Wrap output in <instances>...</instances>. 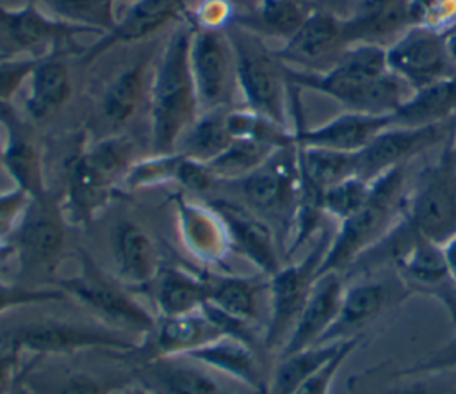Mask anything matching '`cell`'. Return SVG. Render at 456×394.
Segmentation results:
<instances>
[{"label":"cell","instance_id":"1","mask_svg":"<svg viewBox=\"0 0 456 394\" xmlns=\"http://www.w3.org/2000/svg\"><path fill=\"white\" fill-rule=\"evenodd\" d=\"M283 77L290 89L324 94L346 111L392 116L413 93L387 66L385 46L356 43L347 46L337 61L321 71L296 70L283 64Z\"/></svg>","mask_w":456,"mask_h":394},{"label":"cell","instance_id":"2","mask_svg":"<svg viewBox=\"0 0 456 394\" xmlns=\"http://www.w3.org/2000/svg\"><path fill=\"white\" fill-rule=\"evenodd\" d=\"M191 36L192 23L180 21L153 68L148 86L151 153L176 152L178 141L201 112L189 64Z\"/></svg>","mask_w":456,"mask_h":394},{"label":"cell","instance_id":"3","mask_svg":"<svg viewBox=\"0 0 456 394\" xmlns=\"http://www.w3.org/2000/svg\"><path fill=\"white\" fill-rule=\"evenodd\" d=\"M406 166H397L372 180L367 201L346 221L338 223L322 257L319 276L346 273L376 248L401 221L406 201Z\"/></svg>","mask_w":456,"mask_h":394},{"label":"cell","instance_id":"4","mask_svg":"<svg viewBox=\"0 0 456 394\" xmlns=\"http://www.w3.org/2000/svg\"><path fill=\"white\" fill-rule=\"evenodd\" d=\"M77 273L57 278L55 287L94 312L109 326H123L146 339L157 324V316L144 308L118 276L105 273L86 250L77 251Z\"/></svg>","mask_w":456,"mask_h":394},{"label":"cell","instance_id":"5","mask_svg":"<svg viewBox=\"0 0 456 394\" xmlns=\"http://www.w3.org/2000/svg\"><path fill=\"white\" fill-rule=\"evenodd\" d=\"M226 32L235 53L237 87L244 107L280 125L292 127L283 64L264 45L262 37L235 25H228Z\"/></svg>","mask_w":456,"mask_h":394},{"label":"cell","instance_id":"6","mask_svg":"<svg viewBox=\"0 0 456 394\" xmlns=\"http://www.w3.org/2000/svg\"><path fill=\"white\" fill-rule=\"evenodd\" d=\"M0 344L37 357L71 355L91 349L135 353L142 348V342H137L132 335L118 328L62 319H41L18 324L0 335Z\"/></svg>","mask_w":456,"mask_h":394},{"label":"cell","instance_id":"7","mask_svg":"<svg viewBox=\"0 0 456 394\" xmlns=\"http://www.w3.org/2000/svg\"><path fill=\"white\" fill-rule=\"evenodd\" d=\"M401 230L444 244L456 234V168L447 143L436 162L426 166L406 193Z\"/></svg>","mask_w":456,"mask_h":394},{"label":"cell","instance_id":"8","mask_svg":"<svg viewBox=\"0 0 456 394\" xmlns=\"http://www.w3.org/2000/svg\"><path fill=\"white\" fill-rule=\"evenodd\" d=\"M330 239L331 235L322 230L314 248L301 260L285 264L269 276L267 323L262 333L265 351H280L289 339L319 276V267Z\"/></svg>","mask_w":456,"mask_h":394},{"label":"cell","instance_id":"9","mask_svg":"<svg viewBox=\"0 0 456 394\" xmlns=\"http://www.w3.org/2000/svg\"><path fill=\"white\" fill-rule=\"evenodd\" d=\"M98 30L62 21L32 2L20 7L0 5V55L4 57H43L64 50L77 36Z\"/></svg>","mask_w":456,"mask_h":394},{"label":"cell","instance_id":"10","mask_svg":"<svg viewBox=\"0 0 456 394\" xmlns=\"http://www.w3.org/2000/svg\"><path fill=\"white\" fill-rule=\"evenodd\" d=\"M189 64L200 109H230L239 87L235 53L226 29L192 27Z\"/></svg>","mask_w":456,"mask_h":394},{"label":"cell","instance_id":"11","mask_svg":"<svg viewBox=\"0 0 456 394\" xmlns=\"http://www.w3.org/2000/svg\"><path fill=\"white\" fill-rule=\"evenodd\" d=\"M68 223L59 198L46 196L30 201L27 212L9 237L14 257L23 271L53 273L66 248Z\"/></svg>","mask_w":456,"mask_h":394},{"label":"cell","instance_id":"12","mask_svg":"<svg viewBox=\"0 0 456 394\" xmlns=\"http://www.w3.org/2000/svg\"><path fill=\"white\" fill-rule=\"evenodd\" d=\"M237 184L253 212L278 218L289 234L299 187L297 144L278 148L258 169Z\"/></svg>","mask_w":456,"mask_h":394},{"label":"cell","instance_id":"13","mask_svg":"<svg viewBox=\"0 0 456 394\" xmlns=\"http://www.w3.org/2000/svg\"><path fill=\"white\" fill-rule=\"evenodd\" d=\"M456 130V118L422 127L390 125L381 130L365 148L354 153V173L365 180H374L388 169L406 166L410 159L436 144L447 143Z\"/></svg>","mask_w":456,"mask_h":394},{"label":"cell","instance_id":"14","mask_svg":"<svg viewBox=\"0 0 456 394\" xmlns=\"http://www.w3.org/2000/svg\"><path fill=\"white\" fill-rule=\"evenodd\" d=\"M388 70L411 91L431 86L456 73L444 32L426 27H408L385 46Z\"/></svg>","mask_w":456,"mask_h":394},{"label":"cell","instance_id":"15","mask_svg":"<svg viewBox=\"0 0 456 394\" xmlns=\"http://www.w3.org/2000/svg\"><path fill=\"white\" fill-rule=\"evenodd\" d=\"M408 296H411V291L399 275L394 278H360L351 285H346L335 323L321 342L362 337V332L367 326L387 310L401 305Z\"/></svg>","mask_w":456,"mask_h":394},{"label":"cell","instance_id":"16","mask_svg":"<svg viewBox=\"0 0 456 394\" xmlns=\"http://www.w3.org/2000/svg\"><path fill=\"white\" fill-rule=\"evenodd\" d=\"M119 193L118 184L87 160L82 139L64 164V187L59 205L68 226L87 228Z\"/></svg>","mask_w":456,"mask_h":394},{"label":"cell","instance_id":"17","mask_svg":"<svg viewBox=\"0 0 456 394\" xmlns=\"http://www.w3.org/2000/svg\"><path fill=\"white\" fill-rule=\"evenodd\" d=\"M0 127H4L5 139L0 146V160L12 184L27 191L34 200L46 198L48 187L45 178V164L41 144L32 125L12 105V102L0 103Z\"/></svg>","mask_w":456,"mask_h":394},{"label":"cell","instance_id":"18","mask_svg":"<svg viewBox=\"0 0 456 394\" xmlns=\"http://www.w3.org/2000/svg\"><path fill=\"white\" fill-rule=\"evenodd\" d=\"M346 48L342 18L314 9L305 23L273 53L289 68L321 71L330 68Z\"/></svg>","mask_w":456,"mask_h":394},{"label":"cell","instance_id":"19","mask_svg":"<svg viewBox=\"0 0 456 394\" xmlns=\"http://www.w3.org/2000/svg\"><path fill=\"white\" fill-rule=\"evenodd\" d=\"M208 203L226 226L230 253L246 259L256 273L265 276H273L283 266L276 235L264 218L249 207L226 198L210 200Z\"/></svg>","mask_w":456,"mask_h":394},{"label":"cell","instance_id":"20","mask_svg":"<svg viewBox=\"0 0 456 394\" xmlns=\"http://www.w3.org/2000/svg\"><path fill=\"white\" fill-rule=\"evenodd\" d=\"M187 18V0H132L126 12L116 20L114 29L100 36L96 43L80 53V62L93 64L116 46L139 43L160 29L185 21Z\"/></svg>","mask_w":456,"mask_h":394},{"label":"cell","instance_id":"21","mask_svg":"<svg viewBox=\"0 0 456 394\" xmlns=\"http://www.w3.org/2000/svg\"><path fill=\"white\" fill-rule=\"evenodd\" d=\"M176 232L185 251L207 267H219L230 253L226 226L210 203L191 201L183 193L171 196Z\"/></svg>","mask_w":456,"mask_h":394},{"label":"cell","instance_id":"22","mask_svg":"<svg viewBox=\"0 0 456 394\" xmlns=\"http://www.w3.org/2000/svg\"><path fill=\"white\" fill-rule=\"evenodd\" d=\"M390 125H394L392 116L353 111H346L315 127H305L297 121L292 123L294 141L297 146L324 148L342 153L360 152Z\"/></svg>","mask_w":456,"mask_h":394},{"label":"cell","instance_id":"23","mask_svg":"<svg viewBox=\"0 0 456 394\" xmlns=\"http://www.w3.org/2000/svg\"><path fill=\"white\" fill-rule=\"evenodd\" d=\"M344 289H346V276L342 273H324L317 276L312 287V292L289 339L280 349V357L315 346L322 341L326 332L335 323Z\"/></svg>","mask_w":456,"mask_h":394},{"label":"cell","instance_id":"24","mask_svg":"<svg viewBox=\"0 0 456 394\" xmlns=\"http://www.w3.org/2000/svg\"><path fill=\"white\" fill-rule=\"evenodd\" d=\"M183 358L237 380L255 394H269V380L264 374L258 349L244 341L223 335L191 351Z\"/></svg>","mask_w":456,"mask_h":394},{"label":"cell","instance_id":"25","mask_svg":"<svg viewBox=\"0 0 456 394\" xmlns=\"http://www.w3.org/2000/svg\"><path fill=\"white\" fill-rule=\"evenodd\" d=\"M116 276L126 287H146L160 271V257L151 235L135 221H118L112 232Z\"/></svg>","mask_w":456,"mask_h":394},{"label":"cell","instance_id":"26","mask_svg":"<svg viewBox=\"0 0 456 394\" xmlns=\"http://www.w3.org/2000/svg\"><path fill=\"white\" fill-rule=\"evenodd\" d=\"M201 276L207 283V303L230 316L256 324L262 301L264 298L267 300L269 276L262 273L240 276L219 271H203Z\"/></svg>","mask_w":456,"mask_h":394},{"label":"cell","instance_id":"27","mask_svg":"<svg viewBox=\"0 0 456 394\" xmlns=\"http://www.w3.org/2000/svg\"><path fill=\"white\" fill-rule=\"evenodd\" d=\"M223 337L221 328L205 314V310L185 316L157 317L150 339V358L185 357L191 351Z\"/></svg>","mask_w":456,"mask_h":394},{"label":"cell","instance_id":"28","mask_svg":"<svg viewBox=\"0 0 456 394\" xmlns=\"http://www.w3.org/2000/svg\"><path fill=\"white\" fill-rule=\"evenodd\" d=\"M64 50H55L37 59L27 80L25 116L32 121H43L55 114L71 96V77L64 59Z\"/></svg>","mask_w":456,"mask_h":394},{"label":"cell","instance_id":"29","mask_svg":"<svg viewBox=\"0 0 456 394\" xmlns=\"http://www.w3.org/2000/svg\"><path fill=\"white\" fill-rule=\"evenodd\" d=\"M347 46L356 43L381 45V37L401 34L410 27L406 0H363L360 7L342 18ZM385 46V45H381Z\"/></svg>","mask_w":456,"mask_h":394},{"label":"cell","instance_id":"30","mask_svg":"<svg viewBox=\"0 0 456 394\" xmlns=\"http://www.w3.org/2000/svg\"><path fill=\"white\" fill-rule=\"evenodd\" d=\"M312 5L301 0H256L246 11L237 12L230 25H235L258 37H273L287 41L310 16Z\"/></svg>","mask_w":456,"mask_h":394},{"label":"cell","instance_id":"31","mask_svg":"<svg viewBox=\"0 0 456 394\" xmlns=\"http://www.w3.org/2000/svg\"><path fill=\"white\" fill-rule=\"evenodd\" d=\"M153 283L157 317H173L198 312L207 303V283L200 275L183 267H160Z\"/></svg>","mask_w":456,"mask_h":394},{"label":"cell","instance_id":"32","mask_svg":"<svg viewBox=\"0 0 456 394\" xmlns=\"http://www.w3.org/2000/svg\"><path fill=\"white\" fill-rule=\"evenodd\" d=\"M144 383L159 394H223L203 365L183 357L150 358Z\"/></svg>","mask_w":456,"mask_h":394},{"label":"cell","instance_id":"33","mask_svg":"<svg viewBox=\"0 0 456 394\" xmlns=\"http://www.w3.org/2000/svg\"><path fill=\"white\" fill-rule=\"evenodd\" d=\"M456 118V73L413 91L392 114L394 125L422 127Z\"/></svg>","mask_w":456,"mask_h":394},{"label":"cell","instance_id":"34","mask_svg":"<svg viewBox=\"0 0 456 394\" xmlns=\"http://www.w3.org/2000/svg\"><path fill=\"white\" fill-rule=\"evenodd\" d=\"M150 70V55H141L126 68H123L110 82L105 86L102 94L100 109L110 125H125L139 109L142 96L146 93V78Z\"/></svg>","mask_w":456,"mask_h":394},{"label":"cell","instance_id":"35","mask_svg":"<svg viewBox=\"0 0 456 394\" xmlns=\"http://www.w3.org/2000/svg\"><path fill=\"white\" fill-rule=\"evenodd\" d=\"M346 341L321 342L289 355H281L269 380V394H294L303 382H306L344 348Z\"/></svg>","mask_w":456,"mask_h":394},{"label":"cell","instance_id":"36","mask_svg":"<svg viewBox=\"0 0 456 394\" xmlns=\"http://www.w3.org/2000/svg\"><path fill=\"white\" fill-rule=\"evenodd\" d=\"M228 111L230 109L201 111L178 141L176 152L201 162H210L217 157L233 139L226 125Z\"/></svg>","mask_w":456,"mask_h":394},{"label":"cell","instance_id":"37","mask_svg":"<svg viewBox=\"0 0 456 394\" xmlns=\"http://www.w3.org/2000/svg\"><path fill=\"white\" fill-rule=\"evenodd\" d=\"M299 176L314 184L322 193L337 182L356 175L354 153H342L324 148L297 146Z\"/></svg>","mask_w":456,"mask_h":394},{"label":"cell","instance_id":"38","mask_svg":"<svg viewBox=\"0 0 456 394\" xmlns=\"http://www.w3.org/2000/svg\"><path fill=\"white\" fill-rule=\"evenodd\" d=\"M278 148L255 139H232V143L208 164L219 182H239L258 169Z\"/></svg>","mask_w":456,"mask_h":394},{"label":"cell","instance_id":"39","mask_svg":"<svg viewBox=\"0 0 456 394\" xmlns=\"http://www.w3.org/2000/svg\"><path fill=\"white\" fill-rule=\"evenodd\" d=\"M36 5L48 9V14L69 21L75 25H84L98 30L102 36L114 29L116 12L114 0H27Z\"/></svg>","mask_w":456,"mask_h":394},{"label":"cell","instance_id":"40","mask_svg":"<svg viewBox=\"0 0 456 394\" xmlns=\"http://www.w3.org/2000/svg\"><path fill=\"white\" fill-rule=\"evenodd\" d=\"M226 125L233 139H255L274 148L296 144L294 127L280 125L246 107L230 109L226 114Z\"/></svg>","mask_w":456,"mask_h":394},{"label":"cell","instance_id":"41","mask_svg":"<svg viewBox=\"0 0 456 394\" xmlns=\"http://www.w3.org/2000/svg\"><path fill=\"white\" fill-rule=\"evenodd\" d=\"M182 153H151L144 159H137L128 169L123 185L130 191L157 187L164 184H176L180 171Z\"/></svg>","mask_w":456,"mask_h":394},{"label":"cell","instance_id":"42","mask_svg":"<svg viewBox=\"0 0 456 394\" xmlns=\"http://www.w3.org/2000/svg\"><path fill=\"white\" fill-rule=\"evenodd\" d=\"M372 180H365L358 175H351L330 189L324 191L322 209L328 218L337 219L338 223L351 218L369 198Z\"/></svg>","mask_w":456,"mask_h":394},{"label":"cell","instance_id":"43","mask_svg":"<svg viewBox=\"0 0 456 394\" xmlns=\"http://www.w3.org/2000/svg\"><path fill=\"white\" fill-rule=\"evenodd\" d=\"M399 376L408 380L383 394H456V365L399 373Z\"/></svg>","mask_w":456,"mask_h":394},{"label":"cell","instance_id":"44","mask_svg":"<svg viewBox=\"0 0 456 394\" xmlns=\"http://www.w3.org/2000/svg\"><path fill=\"white\" fill-rule=\"evenodd\" d=\"M410 27H426L438 32L456 25V0H406Z\"/></svg>","mask_w":456,"mask_h":394},{"label":"cell","instance_id":"45","mask_svg":"<svg viewBox=\"0 0 456 394\" xmlns=\"http://www.w3.org/2000/svg\"><path fill=\"white\" fill-rule=\"evenodd\" d=\"M68 296L59 287H23L18 283L0 282V314L30 305L59 303Z\"/></svg>","mask_w":456,"mask_h":394},{"label":"cell","instance_id":"46","mask_svg":"<svg viewBox=\"0 0 456 394\" xmlns=\"http://www.w3.org/2000/svg\"><path fill=\"white\" fill-rule=\"evenodd\" d=\"M360 341H362V337L347 339L344 348L330 362H326L317 373H314L306 382H303L294 394H330L335 376L338 374L340 367L349 358V355L358 348Z\"/></svg>","mask_w":456,"mask_h":394},{"label":"cell","instance_id":"47","mask_svg":"<svg viewBox=\"0 0 456 394\" xmlns=\"http://www.w3.org/2000/svg\"><path fill=\"white\" fill-rule=\"evenodd\" d=\"M39 57H4L0 55V103L11 102L18 89L27 84L32 70L36 68Z\"/></svg>","mask_w":456,"mask_h":394},{"label":"cell","instance_id":"48","mask_svg":"<svg viewBox=\"0 0 456 394\" xmlns=\"http://www.w3.org/2000/svg\"><path fill=\"white\" fill-rule=\"evenodd\" d=\"M237 14L235 7L228 0H200L196 7L189 12V21L196 29H226L233 16Z\"/></svg>","mask_w":456,"mask_h":394},{"label":"cell","instance_id":"49","mask_svg":"<svg viewBox=\"0 0 456 394\" xmlns=\"http://www.w3.org/2000/svg\"><path fill=\"white\" fill-rule=\"evenodd\" d=\"M30 201L32 196L16 185L0 193V241H9Z\"/></svg>","mask_w":456,"mask_h":394},{"label":"cell","instance_id":"50","mask_svg":"<svg viewBox=\"0 0 456 394\" xmlns=\"http://www.w3.org/2000/svg\"><path fill=\"white\" fill-rule=\"evenodd\" d=\"M217 182L219 180L214 176V173L210 171L207 162L182 155L176 185H180L182 189L191 191V193H207Z\"/></svg>","mask_w":456,"mask_h":394},{"label":"cell","instance_id":"51","mask_svg":"<svg viewBox=\"0 0 456 394\" xmlns=\"http://www.w3.org/2000/svg\"><path fill=\"white\" fill-rule=\"evenodd\" d=\"M112 390L114 387L110 382L89 374H73L52 394H112Z\"/></svg>","mask_w":456,"mask_h":394},{"label":"cell","instance_id":"52","mask_svg":"<svg viewBox=\"0 0 456 394\" xmlns=\"http://www.w3.org/2000/svg\"><path fill=\"white\" fill-rule=\"evenodd\" d=\"M20 355L18 349L0 344V394H4L20 374L23 367L20 365Z\"/></svg>","mask_w":456,"mask_h":394},{"label":"cell","instance_id":"53","mask_svg":"<svg viewBox=\"0 0 456 394\" xmlns=\"http://www.w3.org/2000/svg\"><path fill=\"white\" fill-rule=\"evenodd\" d=\"M442 250H444V257H445L449 275H451L452 282L456 283V234L442 244Z\"/></svg>","mask_w":456,"mask_h":394},{"label":"cell","instance_id":"54","mask_svg":"<svg viewBox=\"0 0 456 394\" xmlns=\"http://www.w3.org/2000/svg\"><path fill=\"white\" fill-rule=\"evenodd\" d=\"M34 365V362L27 364L21 367L20 374L16 376V380L12 382V385L4 392V394H28V387H27V376L30 373V367Z\"/></svg>","mask_w":456,"mask_h":394},{"label":"cell","instance_id":"55","mask_svg":"<svg viewBox=\"0 0 456 394\" xmlns=\"http://www.w3.org/2000/svg\"><path fill=\"white\" fill-rule=\"evenodd\" d=\"M444 39H445V46H447V53L449 59L456 70V25H452L449 30L444 32Z\"/></svg>","mask_w":456,"mask_h":394},{"label":"cell","instance_id":"56","mask_svg":"<svg viewBox=\"0 0 456 394\" xmlns=\"http://www.w3.org/2000/svg\"><path fill=\"white\" fill-rule=\"evenodd\" d=\"M119 394H159V392L146 383H135V385L125 387Z\"/></svg>","mask_w":456,"mask_h":394},{"label":"cell","instance_id":"57","mask_svg":"<svg viewBox=\"0 0 456 394\" xmlns=\"http://www.w3.org/2000/svg\"><path fill=\"white\" fill-rule=\"evenodd\" d=\"M228 2L235 7L237 12H246L256 4V0H228Z\"/></svg>","mask_w":456,"mask_h":394},{"label":"cell","instance_id":"58","mask_svg":"<svg viewBox=\"0 0 456 394\" xmlns=\"http://www.w3.org/2000/svg\"><path fill=\"white\" fill-rule=\"evenodd\" d=\"M447 152H449V157H451L452 166L456 168V130H454V134L451 135V139L447 141Z\"/></svg>","mask_w":456,"mask_h":394},{"label":"cell","instance_id":"59","mask_svg":"<svg viewBox=\"0 0 456 394\" xmlns=\"http://www.w3.org/2000/svg\"><path fill=\"white\" fill-rule=\"evenodd\" d=\"M114 2H118V0H114Z\"/></svg>","mask_w":456,"mask_h":394}]
</instances>
